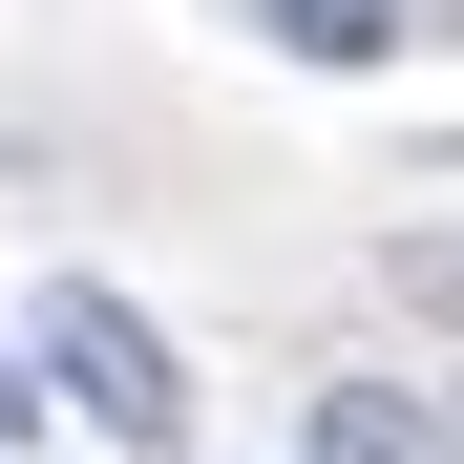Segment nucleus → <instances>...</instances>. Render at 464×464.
I'll return each instance as SVG.
<instances>
[{
    "label": "nucleus",
    "instance_id": "nucleus-1",
    "mask_svg": "<svg viewBox=\"0 0 464 464\" xmlns=\"http://www.w3.org/2000/svg\"><path fill=\"white\" fill-rule=\"evenodd\" d=\"M43 380H63L106 443H190V380H169V338H148L127 295H85V275L43 295Z\"/></svg>",
    "mask_w": 464,
    "mask_h": 464
},
{
    "label": "nucleus",
    "instance_id": "nucleus-2",
    "mask_svg": "<svg viewBox=\"0 0 464 464\" xmlns=\"http://www.w3.org/2000/svg\"><path fill=\"white\" fill-rule=\"evenodd\" d=\"M317 464H443V422L401 401V380H338V401H317Z\"/></svg>",
    "mask_w": 464,
    "mask_h": 464
},
{
    "label": "nucleus",
    "instance_id": "nucleus-3",
    "mask_svg": "<svg viewBox=\"0 0 464 464\" xmlns=\"http://www.w3.org/2000/svg\"><path fill=\"white\" fill-rule=\"evenodd\" d=\"M275 43H295V63H380V43H401V0H275Z\"/></svg>",
    "mask_w": 464,
    "mask_h": 464
},
{
    "label": "nucleus",
    "instance_id": "nucleus-4",
    "mask_svg": "<svg viewBox=\"0 0 464 464\" xmlns=\"http://www.w3.org/2000/svg\"><path fill=\"white\" fill-rule=\"evenodd\" d=\"M0 443H22V380H0Z\"/></svg>",
    "mask_w": 464,
    "mask_h": 464
}]
</instances>
